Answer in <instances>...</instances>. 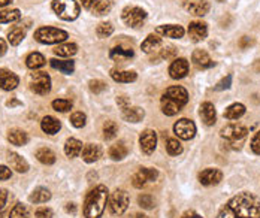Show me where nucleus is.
<instances>
[{
	"mask_svg": "<svg viewBox=\"0 0 260 218\" xmlns=\"http://www.w3.org/2000/svg\"><path fill=\"white\" fill-rule=\"evenodd\" d=\"M50 64L53 69H57L60 72H63V74L69 75L73 72V69H75V63H73L72 60H57V58H53L50 60Z\"/></svg>",
	"mask_w": 260,
	"mask_h": 218,
	"instance_id": "c85d7f7f",
	"label": "nucleus"
},
{
	"mask_svg": "<svg viewBox=\"0 0 260 218\" xmlns=\"http://www.w3.org/2000/svg\"><path fill=\"white\" fill-rule=\"evenodd\" d=\"M139 145L144 154H153L157 147V135L154 130H144L139 137Z\"/></svg>",
	"mask_w": 260,
	"mask_h": 218,
	"instance_id": "9b49d317",
	"label": "nucleus"
},
{
	"mask_svg": "<svg viewBox=\"0 0 260 218\" xmlns=\"http://www.w3.org/2000/svg\"><path fill=\"white\" fill-rule=\"evenodd\" d=\"M109 211L113 215H121L129 208V194L124 190H116L108 197Z\"/></svg>",
	"mask_w": 260,
	"mask_h": 218,
	"instance_id": "0eeeda50",
	"label": "nucleus"
},
{
	"mask_svg": "<svg viewBox=\"0 0 260 218\" xmlns=\"http://www.w3.org/2000/svg\"><path fill=\"white\" fill-rule=\"evenodd\" d=\"M53 108L58 112H67L72 109V102L67 100V99H57L53 102Z\"/></svg>",
	"mask_w": 260,
	"mask_h": 218,
	"instance_id": "37998d69",
	"label": "nucleus"
},
{
	"mask_svg": "<svg viewBox=\"0 0 260 218\" xmlns=\"http://www.w3.org/2000/svg\"><path fill=\"white\" fill-rule=\"evenodd\" d=\"M157 33L166 36V38L179 39V38H182V36H184V28L181 26H175V24L160 26V27H157Z\"/></svg>",
	"mask_w": 260,
	"mask_h": 218,
	"instance_id": "aec40b11",
	"label": "nucleus"
},
{
	"mask_svg": "<svg viewBox=\"0 0 260 218\" xmlns=\"http://www.w3.org/2000/svg\"><path fill=\"white\" fill-rule=\"evenodd\" d=\"M81 3L86 9H91L94 8V5L97 3V0H81Z\"/></svg>",
	"mask_w": 260,
	"mask_h": 218,
	"instance_id": "13d9d810",
	"label": "nucleus"
},
{
	"mask_svg": "<svg viewBox=\"0 0 260 218\" xmlns=\"http://www.w3.org/2000/svg\"><path fill=\"white\" fill-rule=\"evenodd\" d=\"M121 18L123 21L130 26V27H141L146 18V12L142 9V8H138V6H127L123 9L121 12Z\"/></svg>",
	"mask_w": 260,
	"mask_h": 218,
	"instance_id": "6e6552de",
	"label": "nucleus"
},
{
	"mask_svg": "<svg viewBox=\"0 0 260 218\" xmlns=\"http://www.w3.org/2000/svg\"><path fill=\"white\" fill-rule=\"evenodd\" d=\"M236 218H239V217H238V215H236Z\"/></svg>",
	"mask_w": 260,
	"mask_h": 218,
	"instance_id": "774afa93",
	"label": "nucleus"
},
{
	"mask_svg": "<svg viewBox=\"0 0 260 218\" xmlns=\"http://www.w3.org/2000/svg\"><path fill=\"white\" fill-rule=\"evenodd\" d=\"M189 74V61L185 58H176L169 66V75L173 80H182Z\"/></svg>",
	"mask_w": 260,
	"mask_h": 218,
	"instance_id": "2eb2a0df",
	"label": "nucleus"
},
{
	"mask_svg": "<svg viewBox=\"0 0 260 218\" xmlns=\"http://www.w3.org/2000/svg\"><path fill=\"white\" fill-rule=\"evenodd\" d=\"M41 127H42V130H44L47 135H56V133H58L61 124H60V121L56 120L54 117H45V118L42 120V123H41Z\"/></svg>",
	"mask_w": 260,
	"mask_h": 218,
	"instance_id": "473e14b6",
	"label": "nucleus"
},
{
	"mask_svg": "<svg viewBox=\"0 0 260 218\" xmlns=\"http://www.w3.org/2000/svg\"><path fill=\"white\" fill-rule=\"evenodd\" d=\"M113 31H114V26L111 24V23H100L99 26H97V28H96V33H97V36L99 38H109L111 34H113Z\"/></svg>",
	"mask_w": 260,
	"mask_h": 218,
	"instance_id": "a19ab883",
	"label": "nucleus"
},
{
	"mask_svg": "<svg viewBox=\"0 0 260 218\" xmlns=\"http://www.w3.org/2000/svg\"><path fill=\"white\" fill-rule=\"evenodd\" d=\"M50 199H51V193L48 189H44V187H38L36 190H33V193L29 197L31 203H45Z\"/></svg>",
	"mask_w": 260,
	"mask_h": 218,
	"instance_id": "2f4dec72",
	"label": "nucleus"
},
{
	"mask_svg": "<svg viewBox=\"0 0 260 218\" xmlns=\"http://www.w3.org/2000/svg\"><path fill=\"white\" fill-rule=\"evenodd\" d=\"M105 88H106V84H105L103 81H100V80H93V81H90V90H91L94 94H99V93L105 91Z\"/></svg>",
	"mask_w": 260,
	"mask_h": 218,
	"instance_id": "de8ad7c7",
	"label": "nucleus"
},
{
	"mask_svg": "<svg viewBox=\"0 0 260 218\" xmlns=\"http://www.w3.org/2000/svg\"><path fill=\"white\" fill-rule=\"evenodd\" d=\"M138 203L144 209H153L154 208V199L150 194H141L138 197Z\"/></svg>",
	"mask_w": 260,
	"mask_h": 218,
	"instance_id": "a18cd8bd",
	"label": "nucleus"
},
{
	"mask_svg": "<svg viewBox=\"0 0 260 218\" xmlns=\"http://www.w3.org/2000/svg\"><path fill=\"white\" fill-rule=\"evenodd\" d=\"M21 18V12L18 9L12 11H2L0 12V24H8V23H15Z\"/></svg>",
	"mask_w": 260,
	"mask_h": 218,
	"instance_id": "4c0bfd02",
	"label": "nucleus"
},
{
	"mask_svg": "<svg viewBox=\"0 0 260 218\" xmlns=\"http://www.w3.org/2000/svg\"><path fill=\"white\" fill-rule=\"evenodd\" d=\"M189 102V93L185 88L182 87H169L163 96H162V100H160V105H162V111L165 115L168 117H172L175 114H178L181 109L187 105Z\"/></svg>",
	"mask_w": 260,
	"mask_h": 218,
	"instance_id": "f03ea898",
	"label": "nucleus"
},
{
	"mask_svg": "<svg viewBox=\"0 0 260 218\" xmlns=\"http://www.w3.org/2000/svg\"><path fill=\"white\" fill-rule=\"evenodd\" d=\"M118 133V126L116 121H106L103 124V137L106 140H111V139H114Z\"/></svg>",
	"mask_w": 260,
	"mask_h": 218,
	"instance_id": "ea45409f",
	"label": "nucleus"
},
{
	"mask_svg": "<svg viewBox=\"0 0 260 218\" xmlns=\"http://www.w3.org/2000/svg\"><path fill=\"white\" fill-rule=\"evenodd\" d=\"M159 178V172L153 167H141L133 176H132V184L136 189H142L146 183L150 181H156Z\"/></svg>",
	"mask_w": 260,
	"mask_h": 218,
	"instance_id": "9d476101",
	"label": "nucleus"
},
{
	"mask_svg": "<svg viewBox=\"0 0 260 218\" xmlns=\"http://www.w3.org/2000/svg\"><path fill=\"white\" fill-rule=\"evenodd\" d=\"M133 218H150L148 215H145V214H135V217Z\"/></svg>",
	"mask_w": 260,
	"mask_h": 218,
	"instance_id": "69168bd1",
	"label": "nucleus"
},
{
	"mask_svg": "<svg viewBox=\"0 0 260 218\" xmlns=\"http://www.w3.org/2000/svg\"><path fill=\"white\" fill-rule=\"evenodd\" d=\"M173 132L175 135L182 139V140H190L195 137L196 135V126L192 120H187V118H181L175 123L173 126Z\"/></svg>",
	"mask_w": 260,
	"mask_h": 218,
	"instance_id": "1a4fd4ad",
	"label": "nucleus"
},
{
	"mask_svg": "<svg viewBox=\"0 0 260 218\" xmlns=\"http://www.w3.org/2000/svg\"><path fill=\"white\" fill-rule=\"evenodd\" d=\"M247 133H248V130L242 124H229L226 127H223L220 132L221 137H225L228 140H239V139L245 137Z\"/></svg>",
	"mask_w": 260,
	"mask_h": 218,
	"instance_id": "f8f14e48",
	"label": "nucleus"
},
{
	"mask_svg": "<svg viewBox=\"0 0 260 218\" xmlns=\"http://www.w3.org/2000/svg\"><path fill=\"white\" fill-rule=\"evenodd\" d=\"M109 57L116 60V61H123V60H129L133 57V50L129 48V47H123V45H118L116 48L111 50L109 53Z\"/></svg>",
	"mask_w": 260,
	"mask_h": 218,
	"instance_id": "b1692460",
	"label": "nucleus"
},
{
	"mask_svg": "<svg viewBox=\"0 0 260 218\" xmlns=\"http://www.w3.org/2000/svg\"><path fill=\"white\" fill-rule=\"evenodd\" d=\"M86 121H87V117L86 114L83 112H73L72 117H70V123L73 127H77V129H83L86 126Z\"/></svg>",
	"mask_w": 260,
	"mask_h": 218,
	"instance_id": "c03bdc74",
	"label": "nucleus"
},
{
	"mask_svg": "<svg viewBox=\"0 0 260 218\" xmlns=\"http://www.w3.org/2000/svg\"><path fill=\"white\" fill-rule=\"evenodd\" d=\"M6 50H8V47H6V42H5L3 39H0V57H2V55L6 53Z\"/></svg>",
	"mask_w": 260,
	"mask_h": 218,
	"instance_id": "e2e57ef3",
	"label": "nucleus"
},
{
	"mask_svg": "<svg viewBox=\"0 0 260 218\" xmlns=\"http://www.w3.org/2000/svg\"><path fill=\"white\" fill-rule=\"evenodd\" d=\"M217 2H225V0H217Z\"/></svg>",
	"mask_w": 260,
	"mask_h": 218,
	"instance_id": "338daca9",
	"label": "nucleus"
},
{
	"mask_svg": "<svg viewBox=\"0 0 260 218\" xmlns=\"http://www.w3.org/2000/svg\"><path fill=\"white\" fill-rule=\"evenodd\" d=\"M108 197L109 194L105 186H97L96 189H93L86 197L84 203L86 218H100L108 205Z\"/></svg>",
	"mask_w": 260,
	"mask_h": 218,
	"instance_id": "7ed1b4c3",
	"label": "nucleus"
},
{
	"mask_svg": "<svg viewBox=\"0 0 260 218\" xmlns=\"http://www.w3.org/2000/svg\"><path fill=\"white\" fill-rule=\"evenodd\" d=\"M12 176V172L8 166L0 164V181H6Z\"/></svg>",
	"mask_w": 260,
	"mask_h": 218,
	"instance_id": "864d4df0",
	"label": "nucleus"
},
{
	"mask_svg": "<svg viewBox=\"0 0 260 218\" xmlns=\"http://www.w3.org/2000/svg\"><path fill=\"white\" fill-rule=\"evenodd\" d=\"M111 77L117 82H133L138 78L136 72L133 70H113L111 72Z\"/></svg>",
	"mask_w": 260,
	"mask_h": 218,
	"instance_id": "393cba45",
	"label": "nucleus"
},
{
	"mask_svg": "<svg viewBox=\"0 0 260 218\" xmlns=\"http://www.w3.org/2000/svg\"><path fill=\"white\" fill-rule=\"evenodd\" d=\"M231 84H232V77L229 75V77H226V78H223L215 87H214V90L215 91H221V90H228L229 87H231Z\"/></svg>",
	"mask_w": 260,
	"mask_h": 218,
	"instance_id": "09e8293b",
	"label": "nucleus"
},
{
	"mask_svg": "<svg viewBox=\"0 0 260 218\" xmlns=\"http://www.w3.org/2000/svg\"><path fill=\"white\" fill-rule=\"evenodd\" d=\"M6 200H8V191L6 190H0V211L5 208Z\"/></svg>",
	"mask_w": 260,
	"mask_h": 218,
	"instance_id": "6e6d98bb",
	"label": "nucleus"
},
{
	"mask_svg": "<svg viewBox=\"0 0 260 218\" xmlns=\"http://www.w3.org/2000/svg\"><path fill=\"white\" fill-rule=\"evenodd\" d=\"M34 39L45 45L61 44L67 39V33L56 27H41L34 31Z\"/></svg>",
	"mask_w": 260,
	"mask_h": 218,
	"instance_id": "20e7f679",
	"label": "nucleus"
},
{
	"mask_svg": "<svg viewBox=\"0 0 260 218\" xmlns=\"http://www.w3.org/2000/svg\"><path fill=\"white\" fill-rule=\"evenodd\" d=\"M175 55V48H165L162 51V58H171Z\"/></svg>",
	"mask_w": 260,
	"mask_h": 218,
	"instance_id": "4d7b16f0",
	"label": "nucleus"
},
{
	"mask_svg": "<svg viewBox=\"0 0 260 218\" xmlns=\"http://www.w3.org/2000/svg\"><path fill=\"white\" fill-rule=\"evenodd\" d=\"M181 218H202L199 214H196L195 211H190V212H185Z\"/></svg>",
	"mask_w": 260,
	"mask_h": 218,
	"instance_id": "052dcab7",
	"label": "nucleus"
},
{
	"mask_svg": "<svg viewBox=\"0 0 260 218\" xmlns=\"http://www.w3.org/2000/svg\"><path fill=\"white\" fill-rule=\"evenodd\" d=\"M8 160H9L11 167L15 169L17 172H20V173H26V172L29 170V163H27L21 156H18L17 153H11L9 157H8Z\"/></svg>",
	"mask_w": 260,
	"mask_h": 218,
	"instance_id": "bb28decb",
	"label": "nucleus"
},
{
	"mask_svg": "<svg viewBox=\"0 0 260 218\" xmlns=\"http://www.w3.org/2000/svg\"><path fill=\"white\" fill-rule=\"evenodd\" d=\"M66 212H69V214H77V206H75V203H67V205H66Z\"/></svg>",
	"mask_w": 260,
	"mask_h": 218,
	"instance_id": "680f3d73",
	"label": "nucleus"
},
{
	"mask_svg": "<svg viewBox=\"0 0 260 218\" xmlns=\"http://www.w3.org/2000/svg\"><path fill=\"white\" fill-rule=\"evenodd\" d=\"M36 159H38L42 164H54L56 163V154L50 148H41L36 151Z\"/></svg>",
	"mask_w": 260,
	"mask_h": 218,
	"instance_id": "e433bc0d",
	"label": "nucleus"
},
{
	"mask_svg": "<svg viewBox=\"0 0 260 218\" xmlns=\"http://www.w3.org/2000/svg\"><path fill=\"white\" fill-rule=\"evenodd\" d=\"M192 60L201 69H208V67L214 66V61L211 60V57L208 55V53L203 51V50H196L193 53V55H192Z\"/></svg>",
	"mask_w": 260,
	"mask_h": 218,
	"instance_id": "4be33fe9",
	"label": "nucleus"
},
{
	"mask_svg": "<svg viewBox=\"0 0 260 218\" xmlns=\"http://www.w3.org/2000/svg\"><path fill=\"white\" fill-rule=\"evenodd\" d=\"M221 179H223V173H221L218 169L209 167V169H205V170H202V172L199 173L201 184H202V186H206V187H209V186H217Z\"/></svg>",
	"mask_w": 260,
	"mask_h": 218,
	"instance_id": "dca6fc26",
	"label": "nucleus"
},
{
	"mask_svg": "<svg viewBox=\"0 0 260 218\" xmlns=\"http://www.w3.org/2000/svg\"><path fill=\"white\" fill-rule=\"evenodd\" d=\"M9 3H12V0H0V8H5Z\"/></svg>",
	"mask_w": 260,
	"mask_h": 218,
	"instance_id": "0e129e2a",
	"label": "nucleus"
},
{
	"mask_svg": "<svg viewBox=\"0 0 260 218\" xmlns=\"http://www.w3.org/2000/svg\"><path fill=\"white\" fill-rule=\"evenodd\" d=\"M251 150L254 154H260V130L254 135V137L251 140Z\"/></svg>",
	"mask_w": 260,
	"mask_h": 218,
	"instance_id": "8fccbe9b",
	"label": "nucleus"
},
{
	"mask_svg": "<svg viewBox=\"0 0 260 218\" xmlns=\"http://www.w3.org/2000/svg\"><path fill=\"white\" fill-rule=\"evenodd\" d=\"M24 38H26V28H23L21 26H15L8 31V41L14 47L20 45Z\"/></svg>",
	"mask_w": 260,
	"mask_h": 218,
	"instance_id": "c756f323",
	"label": "nucleus"
},
{
	"mask_svg": "<svg viewBox=\"0 0 260 218\" xmlns=\"http://www.w3.org/2000/svg\"><path fill=\"white\" fill-rule=\"evenodd\" d=\"M251 45H254V41L251 38H248V36H244V38H241V41H239V47L241 48H248Z\"/></svg>",
	"mask_w": 260,
	"mask_h": 218,
	"instance_id": "5fc2aeb1",
	"label": "nucleus"
},
{
	"mask_svg": "<svg viewBox=\"0 0 260 218\" xmlns=\"http://www.w3.org/2000/svg\"><path fill=\"white\" fill-rule=\"evenodd\" d=\"M189 34L193 42H201L206 38L208 34V27L202 21H193L189 26Z\"/></svg>",
	"mask_w": 260,
	"mask_h": 218,
	"instance_id": "f3484780",
	"label": "nucleus"
},
{
	"mask_svg": "<svg viewBox=\"0 0 260 218\" xmlns=\"http://www.w3.org/2000/svg\"><path fill=\"white\" fill-rule=\"evenodd\" d=\"M30 90L34 94L47 96L51 91V78L45 72H34L30 77Z\"/></svg>",
	"mask_w": 260,
	"mask_h": 218,
	"instance_id": "423d86ee",
	"label": "nucleus"
},
{
	"mask_svg": "<svg viewBox=\"0 0 260 218\" xmlns=\"http://www.w3.org/2000/svg\"><path fill=\"white\" fill-rule=\"evenodd\" d=\"M20 84V78L8 69H0V88L5 91L15 90Z\"/></svg>",
	"mask_w": 260,
	"mask_h": 218,
	"instance_id": "4468645a",
	"label": "nucleus"
},
{
	"mask_svg": "<svg viewBox=\"0 0 260 218\" xmlns=\"http://www.w3.org/2000/svg\"><path fill=\"white\" fill-rule=\"evenodd\" d=\"M36 218H53V211L50 208H39L34 212Z\"/></svg>",
	"mask_w": 260,
	"mask_h": 218,
	"instance_id": "3c124183",
	"label": "nucleus"
},
{
	"mask_svg": "<svg viewBox=\"0 0 260 218\" xmlns=\"http://www.w3.org/2000/svg\"><path fill=\"white\" fill-rule=\"evenodd\" d=\"M201 118L202 121L206 124V126H212L215 123V118H217V114H215V108L211 102H205L201 105Z\"/></svg>",
	"mask_w": 260,
	"mask_h": 218,
	"instance_id": "6ab92c4d",
	"label": "nucleus"
},
{
	"mask_svg": "<svg viewBox=\"0 0 260 218\" xmlns=\"http://www.w3.org/2000/svg\"><path fill=\"white\" fill-rule=\"evenodd\" d=\"M160 45H162V38H159L157 34H148L145 41L142 42L141 48L144 53H151V51L157 50Z\"/></svg>",
	"mask_w": 260,
	"mask_h": 218,
	"instance_id": "7c9ffc66",
	"label": "nucleus"
},
{
	"mask_svg": "<svg viewBox=\"0 0 260 218\" xmlns=\"http://www.w3.org/2000/svg\"><path fill=\"white\" fill-rule=\"evenodd\" d=\"M103 154V150L97 143H87L83 148V160L86 163H94L97 162Z\"/></svg>",
	"mask_w": 260,
	"mask_h": 218,
	"instance_id": "a211bd4d",
	"label": "nucleus"
},
{
	"mask_svg": "<svg viewBox=\"0 0 260 218\" xmlns=\"http://www.w3.org/2000/svg\"><path fill=\"white\" fill-rule=\"evenodd\" d=\"M144 117H145V111L139 106H133V108L129 106L123 109V118L129 123H139Z\"/></svg>",
	"mask_w": 260,
	"mask_h": 218,
	"instance_id": "5701e85b",
	"label": "nucleus"
},
{
	"mask_svg": "<svg viewBox=\"0 0 260 218\" xmlns=\"http://www.w3.org/2000/svg\"><path fill=\"white\" fill-rule=\"evenodd\" d=\"M53 51L58 57H70L73 54H77L78 47L75 44H58Z\"/></svg>",
	"mask_w": 260,
	"mask_h": 218,
	"instance_id": "f704fd0d",
	"label": "nucleus"
},
{
	"mask_svg": "<svg viewBox=\"0 0 260 218\" xmlns=\"http://www.w3.org/2000/svg\"><path fill=\"white\" fill-rule=\"evenodd\" d=\"M53 9L64 21H73L80 15V5L75 0H54Z\"/></svg>",
	"mask_w": 260,
	"mask_h": 218,
	"instance_id": "39448f33",
	"label": "nucleus"
},
{
	"mask_svg": "<svg viewBox=\"0 0 260 218\" xmlns=\"http://www.w3.org/2000/svg\"><path fill=\"white\" fill-rule=\"evenodd\" d=\"M228 206L239 218H260V199L251 193H239L231 199Z\"/></svg>",
	"mask_w": 260,
	"mask_h": 218,
	"instance_id": "f257e3e1",
	"label": "nucleus"
},
{
	"mask_svg": "<svg viewBox=\"0 0 260 218\" xmlns=\"http://www.w3.org/2000/svg\"><path fill=\"white\" fill-rule=\"evenodd\" d=\"M184 9L190 12L192 15L203 17L209 11V3L206 2V0H185Z\"/></svg>",
	"mask_w": 260,
	"mask_h": 218,
	"instance_id": "ddd939ff",
	"label": "nucleus"
},
{
	"mask_svg": "<svg viewBox=\"0 0 260 218\" xmlns=\"http://www.w3.org/2000/svg\"><path fill=\"white\" fill-rule=\"evenodd\" d=\"M8 140L12 145H17V147H23V145H26L29 142V135L24 130L14 129L8 133Z\"/></svg>",
	"mask_w": 260,
	"mask_h": 218,
	"instance_id": "a878e982",
	"label": "nucleus"
},
{
	"mask_svg": "<svg viewBox=\"0 0 260 218\" xmlns=\"http://www.w3.org/2000/svg\"><path fill=\"white\" fill-rule=\"evenodd\" d=\"M166 151L171 156H179L182 153V145L176 139H168L166 140Z\"/></svg>",
	"mask_w": 260,
	"mask_h": 218,
	"instance_id": "79ce46f5",
	"label": "nucleus"
},
{
	"mask_svg": "<svg viewBox=\"0 0 260 218\" xmlns=\"http://www.w3.org/2000/svg\"><path fill=\"white\" fill-rule=\"evenodd\" d=\"M64 153L67 157L73 159V157H78L83 153V142H80L75 137H70L66 140L64 143Z\"/></svg>",
	"mask_w": 260,
	"mask_h": 218,
	"instance_id": "412c9836",
	"label": "nucleus"
},
{
	"mask_svg": "<svg viewBox=\"0 0 260 218\" xmlns=\"http://www.w3.org/2000/svg\"><path fill=\"white\" fill-rule=\"evenodd\" d=\"M26 217H27V208L23 203L15 205L9 214V218H26Z\"/></svg>",
	"mask_w": 260,
	"mask_h": 218,
	"instance_id": "49530a36",
	"label": "nucleus"
},
{
	"mask_svg": "<svg viewBox=\"0 0 260 218\" xmlns=\"http://www.w3.org/2000/svg\"><path fill=\"white\" fill-rule=\"evenodd\" d=\"M117 103L123 108V109H126V108H129V100L124 97V96H121V97H118L117 99Z\"/></svg>",
	"mask_w": 260,
	"mask_h": 218,
	"instance_id": "bf43d9fd",
	"label": "nucleus"
},
{
	"mask_svg": "<svg viewBox=\"0 0 260 218\" xmlns=\"http://www.w3.org/2000/svg\"><path fill=\"white\" fill-rule=\"evenodd\" d=\"M111 9H113V2L111 0H97V3L93 8L94 15H106Z\"/></svg>",
	"mask_w": 260,
	"mask_h": 218,
	"instance_id": "58836bf2",
	"label": "nucleus"
},
{
	"mask_svg": "<svg viewBox=\"0 0 260 218\" xmlns=\"http://www.w3.org/2000/svg\"><path fill=\"white\" fill-rule=\"evenodd\" d=\"M217 218H236V214L226 205V208H223V209L220 211V214H218Z\"/></svg>",
	"mask_w": 260,
	"mask_h": 218,
	"instance_id": "603ef678",
	"label": "nucleus"
},
{
	"mask_svg": "<svg viewBox=\"0 0 260 218\" xmlns=\"http://www.w3.org/2000/svg\"><path fill=\"white\" fill-rule=\"evenodd\" d=\"M26 64H27L29 69H33V70L41 69V67L45 64V57H44L42 54H39V53H31V54L27 57Z\"/></svg>",
	"mask_w": 260,
	"mask_h": 218,
	"instance_id": "c9c22d12",
	"label": "nucleus"
},
{
	"mask_svg": "<svg viewBox=\"0 0 260 218\" xmlns=\"http://www.w3.org/2000/svg\"><path fill=\"white\" fill-rule=\"evenodd\" d=\"M127 153H129V150H127L126 143L123 140H120L118 143L113 145V147L109 148V157L113 159V160H116V162L123 160L127 156Z\"/></svg>",
	"mask_w": 260,
	"mask_h": 218,
	"instance_id": "cd10ccee",
	"label": "nucleus"
},
{
	"mask_svg": "<svg viewBox=\"0 0 260 218\" xmlns=\"http://www.w3.org/2000/svg\"><path fill=\"white\" fill-rule=\"evenodd\" d=\"M245 114V106L242 103H233L225 111V118L228 120H238Z\"/></svg>",
	"mask_w": 260,
	"mask_h": 218,
	"instance_id": "72a5a7b5",
	"label": "nucleus"
}]
</instances>
